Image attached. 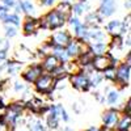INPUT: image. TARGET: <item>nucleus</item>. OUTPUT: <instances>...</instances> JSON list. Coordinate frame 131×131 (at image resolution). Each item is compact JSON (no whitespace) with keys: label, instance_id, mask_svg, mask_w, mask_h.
Returning <instances> with one entry per match:
<instances>
[{"label":"nucleus","instance_id":"1","mask_svg":"<svg viewBox=\"0 0 131 131\" xmlns=\"http://www.w3.org/2000/svg\"><path fill=\"white\" fill-rule=\"evenodd\" d=\"M64 20H66V16L60 10H52L43 20V26L49 28V29H55V28L63 25Z\"/></svg>","mask_w":131,"mask_h":131},{"label":"nucleus","instance_id":"2","mask_svg":"<svg viewBox=\"0 0 131 131\" xmlns=\"http://www.w3.org/2000/svg\"><path fill=\"white\" fill-rule=\"evenodd\" d=\"M52 88V78L51 76H39L38 80H37V89L39 92H43V93H47L50 92Z\"/></svg>","mask_w":131,"mask_h":131},{"label":"nucleus","instance_id":"3","mask_svg":"<svg viewBox=\"0 0 131 131\" xmlns=\"http://www.w3.org/2000/svg\"><path fill=\"white\" fill-rule=\"evenodd\" d=\"M92 63H93V66H94V68L98 70V71H106V70L112 66L110 59H109L107 57H105V55H97V57L93 59Z\"/></svg>","mask_w":131,"mask_h":131},{"label":"nucleus","instance_id":"4","mask_svg":"<svg viewBox=\"0 0 131 131\" xmlns=\"http://www.w3.org/2000/svg\"><path fill=\"white\" fill-rule=\"evenodd\" d=\"M52 41H54V43H55L57 46H59V47L67 46L68 43L71 42V41H70V34H68L67 31H58V33H55V34H54V37H52Z\"/></svg>","mask_w":131,"mask_h":131},{"label":"nucleus","instance_id":"5","mask_svg":"<svg viewBox=\"0 0 131 131\" xmlns=\"http://www.w3.org/2000/svg\"><path fill=\"white\" fill-rule=\"evenodd\" d=\"M72 84L75 88H78L80 91H85V89H88V86H89V80L85 78L84 75H76L72 78Z\"/></svg>","mask_w":131,"mask_h":131},{"label":"nucleus","instance_id":"6","mask_svg":"<svg viewBox=\"0 0 131 131\" xmlns=\"http://www.w3.org/2000/svg\"><path fill=\"white\" fill-rule=\"evenodd\" d=\"M101 13L104 16H112L114 13V10H115V0H102V3H101Z\"/></svg>","mask_w":131,"mask_h":131},{"label":"nucleus","instance_id":"7","mask_svg":"<svg viewBox=\"0 0 131 131\" xmlns=\"http://www.w3.org/2000/svg\"><path fill=\"white\" fill-rule=\"evenodd\" d=\"M107 30L110 31L112 34H114V36H121L122 33L125 31V24H122L121 21L114 20V21H112V23L107 25Z\"/></svg>","mask_w":131,"mask_h":131},{"label":"nucleus","instance_id":"8","mask_svg":"<svg viewBox=\"0 0 131 131\" xmlns=\"http://www.w3.org/2000/svg\"><path fill=\"white\" fill-rule=\"evenodd\" d=\"M102 121H104V123H105L106 126H109V127L114 126V125L117 123V121H118V114H117V112H114V110L106 112V113L104 114V117H102Z\"/></svg>","mask_w":131,"mask_h":131},{"label":"nucleus","instance_id":"9","mask_svg":"<svg viewBox=\"0 0 131 131\" xmlns=\"http://www.w3.org/2000/svg\"><path fill=\"white\" fill-rule=\"evenodd\" d=\"M117 78L121 79L123 83H127L130 79V64H122L117 71Z\"/></svg>","mask_w":131,"mask_h":131},{"label":"nucleus","instance_id":"10","mask_svg":"<svg viewBox=\"0 0 131 131\" xmlns=\"http://www.w3.org/2000/svg\"><path fill=\"white\" fill-rule=\"evenodd\" d=\"M58 118H59V112H58V105L51 107V113L47 118V123L51 128H57L58 127Z\"/></svg>","mask_w":131,"mask_h":131},{"label":"nucleus","instance_id":"11","mask_svg":"<svg viewBox=\"0 0 131 131\" xmlns=\"http://www.w3.org/2000/svg\"><path fill=\"white\" fill-rule=\"evenodd\" d=\"M71 25L75 28V31H76V34L78 36H80V37H84V36H86L88 34V31H86V28L80 23V21L78 20V18H73V20H71Z\"/></svg>","mask_w":131,"mask_h":131},{"label":"nucleus","instance_id":"12","mask_svg":"<svg viewBox=\"0 0 131 131\" xmlns=\"http://www.w3.org/2000/svg\"><path fill=\"white\" fill-rule=\"evenodd\" d=\"M39 75H41V68H39V67H33V68H30V70L24 75V78H25L28 81H36V80L39 78Z\"/></svg>","mask_w":131,"mask_h":131},{"label":"nucleus","instance_id":"13","mask_svg":"<svg viewBox=\"0 0 131 131\" xmlns=\"http://www.w3.org/2000/svg\"><path fill=\"white\" fill-rule=\"evenodd\" d=\"M45 68L47 71H55L59 66V62H58V58L57 57H49L46 60H45Z\"/></svg>","mask_w":131,"mask_h":131},{"label":"nucleus","instance_id":"14","mask_svg":"<svg viewBox=\"0 0 131 131\" xmlns=\"http://www.w3.org/2000/svg\"><path fill=\"white\" fill-rule=\"evenodd\" d=\"M68 50H67V54L70 57H75V55H78L79 52H81V45L79 42H70L68 43Z\"/></svg>","mask_w":131,"mask_h":131},{"label":"nucleus","instance_id":"15","mask_svg":"<svg viewBox=\"0 0 131 131\" xmlns=\"http://www.w3.org/2000/svg\"><path fill=\"white\" fill-rule=\"evenodd\" d=\"M29 107L31 109L33 112H36V113H41V112L45 110V106H43L41 100H31L29 102Z\"/></svg>","mask_w":131,"mask_h":131},{"label":"nucleus","instance_id":"16","mask_svg":"<svg viewBox=\"0 0 131 131\" xmlns=\"http://www.w3.org/2000/svg\"><path fill=\"white\" fill-rule=\"evenodd\" d=\"M37 26H38L37 21L29 18V20H26V23H25V25H24V30H25L26 34H30V33H34V31H36Z\"/></svg>","mask_w":131,"mask_h":131},{"label":"nucleus","instance_id":"17","mask_svg":"<svg viewBox=\"0 0 131 131\" xmlns=\"http://www.w3.org/2000/svg\"><path fill=\"white\" fill-rule=\"evenodd\" d=\"M20 9H23L26 13H31L33 10H34V7H33V4L29 2V0H24V2L20 3Z\"/></svg>","mask_w":131,"mask_h":131},{"label":"nucleus","instance_id":"18","mask_svg":"<svg viewBox=\"0 0 131 131\" xmlns=\"http://www.w3.org/2000/svg\"><path fill=\"white\" fill-rule=\"evenodd\" d=\"M30 131H45V127H43L42 122L41 121H31L30 122V126H29Z\"/></svg>","mask_w":131,"mask_h":131},{"label":"nucleus","instance_id":"19","mask_svg":"<svg viewBox=\"0 0 131 131\" xmlns=\"http://www.w3.org/2000/svg\"><path fill=\"white\" fill-rule=\"evenodd\" d=\"M128 127H130V117L127 115V117H125V118L122 119L121 122H119L118 130H119V131H127Z\"/></svg>","mask_w":131,"mask_h":131},{"label":"nucleus","instance_id":"20","mask_svg":"<svg viewBox=\"0 0 131 131\" xmlns=\"http://www.w3.org/2000/svg\"><path fill=\"white\" fill-rule=\"evenodd\" d=\"M86 36L92 37L94 41H98V42H101V39L105 37V36H104V33H102V31H100V30H93V31H89Z\"/></svg>","mask_w":131,"mask_h":131},{"label":"nucleus","instance_id":"21","mask_svg":"<svg viewBox=\"0 0 131 131\" xmlns=\"http://www.w3.org/2000/svg\"><path fill=\"white\" fill-rule=\"evenodd\" d=\"M93 51H94L96 54H98V55H101V54L105 51V43H102V42H97V43H94Z\"/></svg>","mask_w":131,"mask_h":131},{"label":"nucleus","instance_id":"22","mask_svg":"<svg viewBox=\"0 0 131 131\" xmlns=\"http://www.w3.org/2000/svg\"><path fill=\"white\" fill-rule=\"evenodd\" d=\"M118 97H119V96H118L117 92H114V91L110 92V93L107 94V101H109V104H112V105L115 104V102L118 101Z\"/></svg>","mask_w":131,"mask_h":131},{"label":"nucleus","instance_id":"23","mask_svg":"<svg viewBox=\"0 0 131 131\" xmlns=\"http://www.w3.org/2000/svg\"><path fill=\"white\" fill-rule=\"evenodd\" d=\"M5 21L8 24H12V25H18V17L16 15H10V16H7L5 17Z\"/></svg>","mask_w":131,"mask_h":131},{"label":"nucleus","instance_id":"24","mask_svg":"<svg viewBox=\"0 0 131 131\" xmlns=\"http://www.w3.org/2000/svg\"><path fill=\"white\" fill-rule=\"evenodd\" d=\"M86 8V5H84V3H80V4H76L73 7V10H75V13L76 15H81L83 13V10Z\"/></svg>","mask_w":131,"mask_h":131},{"label":"nucleus","instance_id":"25","mask_svg":"<svg viewBox=\"0 0 131 131\" xmlns=\"http://www.w3.org/2000/svg\"><path fill=\"white\" fill-rule=\"evenodd\" d=\"M5 30H7V36H8V37H13V36H16V31H17L15 26H10L9 24L5 26Z\"/></svg>","mask_w":131,"mask_h":131},{"label":"nucleus","instance_id":"26","mask_svg":"<svg viewBox=\"0 0 131 131\" xmlns=\"http://www.w3.org/2000/svg\"><path fill=\"white\" fill-rule=\"evenodd\" d=\"M86 21H89L91 24H93V23H98L100 20L97 18V16H96L94 13H92V15H89L88 17H86Z\"/></svg>","mask_w":131,"mask_h":131},{"label":"nucleus","instance_id":"27","mask_svg":"<svg viewBox=\"0 0 131 131\" xmlns=\"http://www.w3.org/2000/svg\"><path fill=\"white\" fill-rule=\"evenodd\" d=\"M7 16H8V10H7V8L0 7V18H2V20H5Z\"/></svg>","mask_w":131,"mask_h":131},{"label":"nucleus","instance_id":"28","mask_svg":"<svg viewBox=\"0 0 131 131\" xmlns=\"http://www.w3.org/2000/svg\"><path fill=\"white\" fill-rule=\"evenodd\" d=\"M100 80H101V76H98V75H93L92 81H89V84H92V85H97L98 83H100Z\"/></svg>","mask_w":131,"mask_h":131},{"label":"nucleus","instance_id":"29","mask_svg":"<svg viewBox=\"0 0 131 131\" xmlns=\"http://www.w3.org/2000/svg\"><path fill=\"white\" fill-rule=\"evenodd\" d=\"M3 2H4L5 5H8V7H13V5L16 4V0H3Z\"/></svg>","mask_w":131,"mask_h":131},{"label":"nucleus","instance_id":"30","mask_svg":"<svg viewBox=\"0 0 131 131\" xmlns=\"http://www.w3.org/2000/svg\"><path fill=\"white\" fill-rule=\"evenodd\" d=\"M24 89H25V86L23 84L20 85V83H16V91H24Z\"/></svg>","mask_w":131,"mask_h":131},{"label":"nucleus","instance_id":"31","mask_svg":"<svg viewBox=\"0 0 131 131\" xmlns=\"http://www.w3.org/2000/svg\"><path fill=\"white\" fill-rule=\"evenodd\" d=\"M54 2H55V0H42V3L45 4V5H51Z\"/></svg>","mask_w":131,"mask_h":131},{"label":"nucleus","instance_id":"32","mask_svg":"<svg viewBox=\"0 0 131 131\" xmlns=\"http://www.w3.org/2000/svg\"><path fill=\"white\" fill-rule=\"evenodd\" d=\"M113 73H114L113 71H107V72H106V78H109V79H113V78H114V75H113Z\"/></svg>","mask_w":131,"mask_h":131},{"label":"nucleus","instance_id":"33","mask_svg":"<svg viewBox=\"0 0 131 131\" xmlns=\"http://www.w3.org/2000/svg\"><path fill=\"white\" fill-rule=\"evenodd\" d=\"M5 58V50H2L0 51V59H4Z\"/></svg>","mask_w":131,"mask_h":131},{"label":"nucleus","instance_id":"34","mask_svg":"<svg viewBox=\"0 0 131 131\" xmlns=\"http://www.w3.org/2000/svg\"><path fill=\"white\" fill-rule=\"evenodd\" d=\"M0 131H5V126L4 125H0Z\"/></svg>","mask_w":131,"mask_h":131},{"label":"nucleus","instance_id":"35","mask_svg":"<svg viewBox=\"0 0 131 131\" xmlns=\"http://www.w3.org/2000/svg\"><path fill=\"white\" fill-rule=\"evenodd\" d=\"M86 131H98V130H97L96 127H91L89 130H86Z\"/></svg>","mask_w":131,"mask_h":131},{"label":"nucleus","instance_id":"36","mask_svg":"<svg viewBox=\"0 0 131 131\" xmlns=\"http://www.w3.org/2000/svg\"><path fill=\"white\" fill-rule=\"evenodd\" d=\"M62 131H71L70 128H64V130H62Z\"/></svg>","mask_w":131,"mask_h":131}]
</instances>
